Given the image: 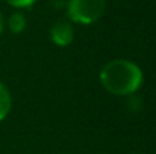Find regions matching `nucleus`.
Wrapping results in <instances>:
<instances>
[{
  "instance_id": "3",
  "label": "nucleus",
  "mask_w": 156,
  "mask_h": 154,
  "mask_svg": "<svg viewBox=\"0 0 156 154\" xmlns=\"http://www.w3.org/2000/svg\"><path fill=\"white\" fill-rule=\"evenodd\" d=\"M50 38H52L53 44H56L59 47H65V46L71 44V41L74 38L73 24L68 20H58L50 27Z\"/></svg>"
},
{
  "instance_id": "4",
  "label": "nucleus",
  "mask_w": 156,
  "mask_h": 154,
  "mask_svg": "<svg viewBox=\"0 0 156 154\" xmlns=\"http://www.w3.org/2000/svg\"><path fill=\"white\" fill-rule=\"evenodd\" d=\"M12 107V98L9 89L0 82V121H3Z\"/></svg>"
},
{
  "instance_id": "1",
  "label": "nucleus",
  "mask_w": 156,
  "mask_h": 154,
  "mask_svg": "<svg viewBox=\"0 0 156 154\" xmlns=\"http://www.w3.org/2000/svg\"><path fill=\"white\" fill-rule=\"evenodd\" d=\"M100 83L109 94L129 97L143 85L144 76L141 68L127 59L109 60L100 71Z\"/></svg>"
},
{
  "instance_id": "5",
  "label": "nucleus",
  "mask_w": 156,
  "mask_h": 154,
  "mask_svg": "<svg viewBox=\"0 0 156 154\" xmlns=\"http://www.w3.org/2000/svg\"><path fill=\"white\" fill-rule=\"evenodd\" d=\"M8 27L12 33H21L26 29V17L21 12H14L8 20Z\"/></svg>"
},
{
  "instance_id": "7",
  "label": "nucleus",
  "mask_w": 156,
  "mask_h": 154,
  "mask_svg": "<svg viewBox=\"0 0 156 154\" xmlns=\"http://www.w3.org/2000/svg\"><path fill=\"white\" fill-rule=\"evenodd\" d=\"M3 32V15H2V12H0V33Z\"/></svg>"
},
{
  "instance_id": "6",
  "label": "nucleus",
  "mask_w": 156,
  "mask_h": 154,
  "mask_svg": "<svg viewBox=\"0 0 156 154\" xmlns=\"http://www.w3.org/2000/svg\"><path fill=\"white\" fill-rule=\"evenodd\" d=\"M8 5L14 6V8H29L32 6L37 0H5Z\"/></svg>"
},
{
  "instance_id": "2",
  "label": "nucleus",
  "mask_w": 156,
  "mask_h": 154,
  "mask_svg": "<svg viewBox=\"0 0 156 154\" xmlns=\"http://www.w3.org/2000/svg\"><path fill=\"white\" fill-rule=\"evenodd\" d=\"M68 20L77 24H93L105 14V0H68L65 5Z\"/></svg>"
}]
</instances>
